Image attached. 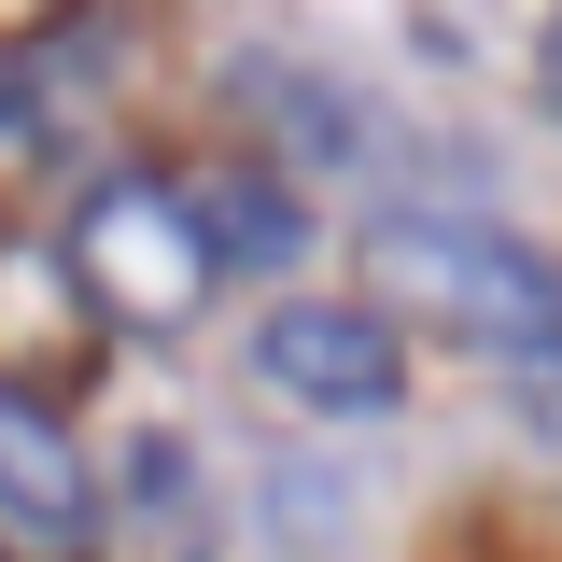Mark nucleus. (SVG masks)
<instances>
[{"label": "nucleus", "instance_id": "f03ea898", "mask_svg": "<svg viewBox=\"0 0 562 562\" xmlns=\"http://www.w3.org/2000/svg\"><path fill=\"white\" fill-rule=\"evenodd\" d=\"M70 295L99 310V324H127V338H169V324H198L211 295V225H198V183H169V169H113V183H85L70 211Z\"/></svg>", "mask_w": 562, "mask_h": 562}, {"label": "nucleus", "instance_id": "39448f33", "mask_svg": "<svg viewBox=\"0 0 562 562\" xmlns=\"http://www.w3.org/2000/svg\"><path fill=\"white\" fill-rule=\"evenodd\" d=\"M198 225H211V254H239V268H295V239H310L295 183H211Z\"/></svg>", "mask_w": 562, "mask_h": 562}, {"label": "nucleus", "instance_id": "423d86ee", "mask_svg": "<svg viewBox=\"0 0 562 562\" xmlns=\"http://www.w3.org/2000/svg\"><path fill=\"white\" fill-rule=\"evenodd\" d=\"M70 324H85V295H70L57 254H0V351H14V366H43V338L70 351Z\"/></svg>", "mask_w": 562, "mask_h": 562}, {"label": "nucleus", "instance_id": "f257e3e1", "mask_svg": "<svg viewBox=\"0 0 562 562\" xmlns=\"http://www.w3.org/2000/svg\"><path fill=\"white\" fill-rule=\"evenodd\" d=\"M380 324H422V338H464L492 366H562V268L506 225H464V211H394L380 225Z\"/></svg>", "mask_w": 562, "mask_h": 562}, {"label": "nucleus", "instance_id": "6e6552de", "mask_svg": "<svg viewBox=\"0 0 562 562\" xmlns=\"http://www.w3.org/2000/svg\"><path fill=\"white\" fill-rule=\"evenodd\" d=\"M549 99H562V29H549Z\"/></svg>", "mask_w": 562, "mask_h": 562}, {"label": "nucleus", "instance_id": "20e7f679", "mask_svg": "<svg viewBox=\"0 0 562 562\" xmlns=\"http://www.w3.org/2000/svg\"><path fill=\"white\" fill-rule=\"evenodd\" d=\"M0 535L14 549H57V562L99 535V479H85L70 422L43 394H14V380H0Z\"/></svg>", "mask_w": 562, "mask_h": 562}, {"label": "nucleus", "instance_id": "0eeeda50", "mask_svg": "<svg viewBox=\"0 0 562 562\" xmlns=\"http://www.w3.org/2000/svg\"><path fill=\"white\" fill-rule=\"evenodd\" d=\"M43 169V113H29V85L0 70V183H29Z\"/></svg>", "mask_w": 562, "mask_h": 562}, {"label": "nucleus", "instance_id": "7ed1b4c3", "mask_svg": "<svg viewBox=\"0 0 562 562\" xmlns=\"http://www.w3.org/2000/svg\"><path fill=\"white\" fill-rule=\"evenodd\" d=\"M254 380H268L281 408L380 422L394 394H408V351H394V324H380L366 295H281L268 324H254Z\"/></svg>", "mask_w": 562, "mask_h": 562}]
</instances>
